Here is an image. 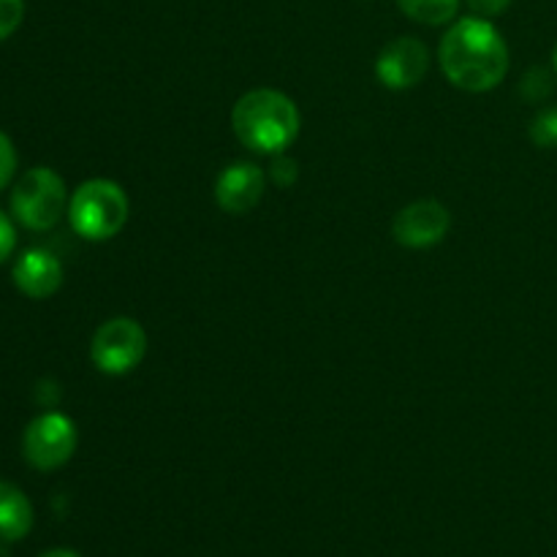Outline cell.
<instances>
[{
    "mask_svg": "<svg viewBox=\"0 0 557 557\" xmlns=\"http://www.w3.org/2000/svg\"><path fill=\"white\" fill-rule=\"evenodd\" d=\"M446 79L468 92H487L509 74V47L498 27L482 16L457 20L438 47Z\"/></svg>",
    "mask_w": 557,
    "mask_h": 557,
    "instance_id": "obj_1",
    "label": "cell"
},
{
    "mask_svg": "<svg viewBox=\"0 0 557 557\" xmlns=\"http://www.w3.org/2000/svg\"><path fill=\"white\" fill-rule=\"evenodd\" d=\"M299 109L286 92L259 87L234 103L232 128L234 136L253 152H283L299 134Z\"/></svg>",
    "mask_w": 557,
    "mask_h": 557,
    "instance_id": "obj_2",
    "label": "cell"
},
{
    "mask_svg": "<svg viewBox=\"0 0 557 557\" xmlns=\"http://www.w3.org/2000/svg\"><path fill=\"white\" fill-rule=\"evenodd\" d=\"M128 196L112 180H87L74 190L69 201L71 228L82 239L103 243L123 232L128 223Z\"/></svg>",
    "mask_w": 557,
    "mask_h": 557,
    "instance_id": "obj_3",
    "label": "cell"
},
{
    "mask_svg": "<svg viewBox=\"0 0 557 557\" xmlns=\"http://www.w3.org/2000/svg\"><path fill=\"white\" fill-rule=\"evenodd\" d=\"M65 207L69 194L63 177L49 166L27 169L11 190V212L30 232H49L58 226Z\"/></svg>",
    "mask_w": 557,
    "mask_h": 557,
    "instance_id": "obj_4",
    "label": "cell"
},
{
    "mask_svg": "<svg viewBox=\"0 0 557 557\" xmlns=\"http://www.w3.org/2000/svg\"><path fill=\"white\" fill-rule=\"evenodd\" d=\"M147 354V332L128 315L103 321L90 341V359L101 373L125 375L141 364Z\"/></svg>",
    "mask_w": 557,
    "mask_h": 557,
    "instance_id": "obj_5",
    "label": "cell"
},
{
    "mask_svg": "<svg viewBox=\"0 0 557 557\" xmlns=\"http://www.w3.org/2000/svg\"><path fill=\"white\" fill-rule=\"evenodd\" d=\"M76 428L65 413L49 411L33 419L22 435V455L36 471H58L74 457Z\"/></svg>",
    "mask_w": 557,
    "mask_h": 557,
    "instance_id": "obj_6",
    "label": "cell"
},
{
    "mask_svg": "<svg viewBox=\"0 0 557 557\" xmlns=\"http://www.w3.org/2000/svg\"><path fill=\"white\" fill-rule=\"evenodd\" d=\"M451 215L441 201L419 199L403 207L392 221V234L403 248H430L449 234Z\"/></svg>",
    "mask_w": 557,
    "mask_h": 557,
    "instance_id": "obj_7",
    "label": "cell"
},
{
    "mask_svg": "<svg viewBox=\"0 0 557 557\" xmlns=\"http://www.w3.org/2000/svg\"><path fill=\"white\" fill-rule=\"evenodd\" d=\"M428 65V47L419 38L400 36L381 49L379 60H375V76L389 90H408L424 79Z\"/></svg>",
    "mask_w": 557,
    "mask_h": 557,
    "instance_id": "obj_8",
    "label": "cell"
},
{
    "mask_svg": "<svg viewBox=\"0 0 557 557\" xmlns=\"http://www.w3.org/2000/svg\"><path fill=\"white\" fill-rule=\"evenodd\" d=\"M267 177L256 163L239 161L223 169L215 180V201L228 215H245L264 196Z\"/></svg>",
    "mask_w": 557,
    "mask_h": 557,
    "instance_id": "obj_9",
    "label": "cell"
},
{
    "mask_svg": "<svg viewBox=\"0 0 557 557\" xmlns=\"http://www.w3.org/2000/svg\"><path fill=\"white\" fill-rule=\"evenodd\" d=\"M14 286L30 299H47L63 286V264L44 248H30L14 261Z\"/></svg>",
    "mask_w": 557,
    "mask_h": 557,
    "instance_id": "obj_10",
    "label": "cell"
},
{
    "mask_svg": "<svg viewBox=\"0 0 557 557\" xmlns=\"http://www.w3.org/2000/svg\"><path fill=\"white\" fill-rule=\"evenodd\" d=\"M33 506L16 484L0 482V542L14 544L30 533Z\"/></svg>",
    "mask_w": 557,
    "mask_h": 557,
    "instance_id": "obj_11",
    "label": "cell"
},
{
    "mask_svg": "<svg viewBox=\"0 0 557 557\" xmlns=\"http://www.w3.org/2000/svg\"><path fill=\"white\" fill-rule=\"evenodd\" d=\"M403 14L419 25H446L457 16L460 0H397Z\"/></svg>",
    "mask_w": 557,
    "mask_h": 557,
    "instance_id": "obj_12",
    "label": "cell"
},
{
    "mask_svg": "<svg viewBox=\"0 0 557 557\" xmlns=\"http://www.w3.org/2000/svg\"><path fill=\"white\" fill-rule=\"evenodd\" d=\"M531 139L539 147H557V107L536 114L531 125Z\"/></svg>",
    "mask_w": 557,
    "mask_h": 557,
    "instance_id": "obj_13",
    "label": "cell"
},
{
    "mask_svg": "<svg viewBox=\"0 0 557 557\" xmlns=\"http://www.w3.org/2000/svg\"><path fill=\"white\" fill-rule=\"evenodd\" d=\"M25 16V0H0V41L14 36Z\"/></svg>",
    "mask_w": 557,
    "mask_h": 557,
    "instance_id": "obj_14",
    "label": "cell"
},
{
    "mask_svg": "<svg viewBox=\"0 0 557 557\" xmlns=\"http://www.w3.org/2000/svg\"><path fill=\"white\" fill-rule=\"evenodd\" d=\"M14 172H16V150L14 145H11L9 136L0 131V190L14 180Z\"/></svg>",
    "mask_w": 557,
    "mask_h": 557,
    "instance_id": "obj_15",
    "label": "cell"
},
{
    "mask_svg": "<svg viewBox=\"0 0 557 557\" xmlns=\"http://www.w3.org/2000/svg\"><path fill=\"white\" fill-rule=\"evenodd\" d=\"M14 245H16V232H14V223L9 221L5 212H0V264L14 253Z\"/></svg>",
    "mask_w": 557,
    "mask_h": 557,
    "instance_id": "obj_16",
    "label": "cell"
},
{
    "mask_svg": "<svg viewBox=\"0 0 557 557\" xmlns=\"http://www.w3.org/2000/svg\"><path fill=\"white\" fill-rule=\"evenodd\" d=\"M468 5H471L473 16H482V20H490V16L504 14V11L511 5V0H468Z\"/></svg>",
    "mask_w": 557,
    "mask_h": 557,
    "instance_id": "obj_17",
    "label": "cell"
},
{
    "mask_svg": "<svg viewBox=\"0 0 557 557\" xmlns=\"http://www.w3.org/2000/svg\"><path fill=\"white\" fill-rule=\"evenodd\" d=\"M272 180H275L281 188H288V185L297 180V163H294L292 158L281 156V161H275V166H272Z\"/></svg>",
    "mask_w": 557,
    "mask_h": 557,
    "instance_id": "obj_18",
    "label": "cell"
},
{
    "mask_svg": "<svg viewBox=\"0 0 557 557\" xmlns=\"http://www.w3.org/2000/svg\"><path fill=\"white\" fill-rule=\"evenodd\" d=\"M38 557H82V555H76L74 549H49V553H44V555H38Z\"/></svg>",
    "mask_w": 557,
    "mask_h": 557,
    "instance_id": "obj_19",
    "label": "cell"
},
{
    "mask_svg": "<svg viewBox=\"0 0 557 557\" xmlns=\"http://www.w3.org/2000/svg\"><path fill=\"white\" fill-rule=\"evenodd\" d=\"M553 65H555V76H557V47H555V58H553Z\"/></svg>",
    "mask_w": 557,
    "mask_h": 557,
    "instance_id": "obj_20",
    "label": "cell"
}]
</instances>
